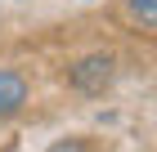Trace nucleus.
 Wrapping results in <instances>:
<instances>
[{
    "label": "nucleus",
    "mask_w": 157,
    "mask_h": 152,
    "mask_svg": "<svg viewBox=\"0 0 157 152\" xmlns=\"http://www.w3.org/2000/svg\"><path fill=\"white\" fill-rule=\"evenodd\" d=\"M112 72H117V63H112L108 54H85V58L67 72V85L81 90V94H103L112 85Z\"/></svg>",
    "instance_id": "1"
},
{
    "label": "nucleus",
    "mask_w": 157,
    "mask_h": 152,
    "mask_svg": "<svg viewBox=\"0 0 157 152\" xmlns=\"http://www.w3.org/2000/svg\"><path fill=\"white\" fill-rule=\"evenodd\" d=\"M23 103H27V76L13 67H0V121L23 112Z\"/></svg>",
    "instance_id": "2"
},
{
    "label": "nucleus",
    "mask_w": 157,
    "mask_h": 152,
    "mask_svg": "<svg viewBox=\"0 0 157 152\" xmlns=\"http://www.w3.org/2000/svg\"><path fill=\"white\" fill-rule=\"evenodd\" d=\"M126 13L139 27H157V0H126Z\"/></svg>",
    "instance_id": "3"
},
{
    "label": "nucleus",
    "mask_w": 157,
    "mask_h": 152,
    "mask_svg": "<svg viewBox=\"0 0 157 152\" xmlns=\"http://www.w3.org/2000/svg\"><path fill=\"white\" fill-rule=\"evenodd\" d=\"M49 152H81V143H76V139H63V143H54Z\"/></svg>",
    "instance_id": "4"
}]
</instances>
